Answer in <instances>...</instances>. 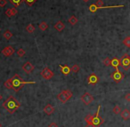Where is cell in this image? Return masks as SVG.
Instances as JSON below:
<instances>
[{
	"mask_svg": "<svg viewBox=\"0 0 130 127\" xmlns=\"http://www.w3.org/2000/svg\"><path fill=\"white\" fill-rule=\"evenodd\" d=\"M3 107L7 112H9L10 114H13L21 107V104L16 100V98H14L13 96H10L3 103Z\"/></svg>",
	"mask_w": 130,
	"mask_h": 127,
	"instance_id": "obj_2",
	"label": "cell"
},
{
	"mask_svg": "<svg viewBox=\"0 0 130 127\" xmlns=\"http://www.w3.org/2000/svg\"><path fill=\"white\" fill-rule=\"evenodd\" d=\"M100 109H101V106H98V109H97L95 115L93 116V118H92V124L94 125L95 126L99 127L101 125H102L104 122V119L102 117H101L99 116V111H100Z\"/></svg>",
	"mask_w": 130,
	"mask_h": 127,
	"instance_id": "obj_5",
	"label": "cell"
},
{
	"mask_svg": "<svg viewBox=\"0 0 130 127\" xmlns=\"http://www.w3.org/2000/svg\"><path fill=\"white\" fill-rule=\"evenodd\" d=\"M28 84H36V82H26L24 81L22 78H21V76H19L18 74H15L13 76V77L8 79L7 81H5L4 85L6 89H12L14 92H19L22 87H23L25 85H28Z\"/></svg>",
	"mask_w": 130,
	"mask_h": 127,
	"instance_id": "obj_1",
	"label": "cell"
},
{
	"mask_svg": "<svg viewBox=\"0 0 130 127\" xmlns=\"http://www.w3.org/2000/svg\"><path fill=\"white\" fill-rule=\"evenodd\" d=\"M64 27H65L64 24H63L61 21H57V22L55 24V29H56L57 31H59V32L63 31V29H64Z\"/></svg>",
	"mask_w": 130,
	"mask_h": 127,
	"instance_id": "obj_16",
	"label": "cell"
},
{
	"mask_svg": "<svg viewBox=\"0 0 130 127\" xmlns=\"http://www.w3.org/2000/svg\"><path fill=\"white\" fill-rule=\"evenodd\" d=\"M22 69H23L27 74H30V73L33 72L34 66L29 62V61H28V62H25L23 64V66H22Z\"/></svg>",
	"mask_w": 130,
	"mask_h": 127,
	"instance_id": "obj_11",
	"label": "cell"
},
{
	"mask_svg": "<svg viewBox=\"0 0 130 127\" xmlns=\"http://www.w3.org/2000/svg\"><path fill=\"white\" fill-rule=\"evenodd\" d=\"M37 0H23V2L26 4L27 5H29V6H31L33 5L34 3H36Z\"/></svg>",
	"mask_w": 130,
	"mask_h": 127,
	"instance_id": "obj_28",
	"label": "cell"
},
{
	"mask_svg": "<svg viewBox=\"0 0 130 127\" xmlns=\"http://www.w3.org/2000/svg\"><path fill=\"white\" fill-rule=\"evenodd\" d=\"M89 0H83V2H85V3H86V2H88Z\"/></svg>",
	"mask_w": 130,
	"mask_h": 127,
	"instance_id": "obj_36",
	"label": "cell"
},
{
	"mask_svg": "<svg viewBox=\"0 0 130 127\" xmlns=\"http://www.w3.org/2000/svg\"><path fill=\"white\" fill-rule=\"evenodd\" d=\"M40 75H41L42 77L44 78V79H46V80H49V79L54 77V76H55L54 75V72L50 69L49 68H45L44 69L40 72Z\"/></svg>",
	"mask_w": 130,
	"mask_h": 127,
	"instance_id": "obj_6",
	"label": "cell"
},
{
	"mask_svg": "<svg viewBox=\"0 0 130 127\" xmlns=\"http://www.w3.org/2000/svg\"><path fill=\"white\" fill-rule=\"evenodd\" d=\"M92 118H93V115L88 114L87 116H86V117H85V121L86 122V124L92 123Z\"/></svg>",
	"mask_w": 130,
	"mask_h": 127,
	"instance_id": "obj_27",
	"label": "cell"
},
{
	"mask_svg": "<svg viewBox=\"0 0 130 127\" xmlns=\"http://www.w3.org/2000/svg\"><path fill=\"white\" fill-rule=\"evenodd\" d=\"M2 99H3V97H2V95H1V94H0V101H2Z\"/></svg>",
	"mask_w": 130,
	"mask_h": 127,
	"instance_id": "obj_35",
	"label": "cell"
},
{
	"mask_svg": "<svg viewBox=\"0 0 130 127\" xmlns=\"http://www.w3.org/2000/svg\"><path fill=\"white\" fill-rule=\"evenodd\" d=\"M81 101H82V102H83L85 105L88 106L89 104H91L92 102H93L94 97L89 93H84L83 95L81 96Z\"/></svg>",
	"mask_w": 130,
	"mask_h": 127,
	"instance_id": "obj_8",
	"label": "cell"
},
{
	"mask_svg": "<svg viewBox=\"0 0 130 127\" xmlns=\"http://www.w3.org/2000/svg\"><path fill=\"white\" fill-rule=\"evenodd\" d=\"M111 79L114 81L115 83H120L124 78V75H123L122 72H120V70H116V71H114L111 75Z\"/></svg>",
	"mask_w": 130,
	"mask_h": 127,
	"instance_id": "obj_7",
	"label": "cell"
},
{
	"mask_svg": "<svg viewBox=\"0 0 130 127\" xmlns=\"http://www.w3.org/2000/svg\"><path fill=\"white\" fill-rule=\"evenodd\" d=\"M120 116H121V118H122L123 120L130 119V111L128 110V109H125L124 110H122V111H121V113H120Z\"/></svg>",
	"mask_w": 130,
	"mask_h": 127,
	"instance_id": "obj_15",
	"label": "cell"
},
{
	"mask_svg": "<svg viewBox=\"0 0 130 127\" xmlns=\"http://www.w3.org/2000/svg\"><path fill=\"white\" fill-rule=\"evenodd\" d=\"M98 82H99V77L97 76L96 74H94V73L91 74L87 77V84H89V85H95Z\"/></svg>",
	"mask_w": 130,
	"mask_h": 127,
	"instance_id": "obj_10",
	"label": "cell"
},
{
	"mask_svg": "<svg viewBox=\"0 0 130 127\" xmlns=\"http://www.w3.org/2000/svg\"><path fill=\"white\" fill-rule=\"evenodd\" d=\"M5 14L7 17H12L13 16V13H12V11H11V8L10 9H7V10L5 11Z\"/></svg>",
	"mask_w": 130,
	"mask_h": 127,
	"instance_id": "obj_29",
	"label": "cell"
},
{
	"mask_svg": "<svg viewBox=\"0 0 130 127\" xmlns=\"http://www.w3.org/2000/svg\"><path fill=\"white\" fill-rule=\"evenodd\" d=\"M72 95H73L72 92L70 91V90H64V91L61 92L60 93L58 94L57 98L62 103H66L72 97Z\"/></svg>",
	"mask_w": 130,
	"mask_h": 127,
	"instance_id": "obj_3",
	"label": "cell"
},
{
	"mask_svg": "<svg viewBox=\"0 0 130 127\" xmlns=\"http://www.w3.org/2000/svg\"><path fill=\"white\" fill-rule=\"evenodd\" d=\"M125 100H127L128 101H130V93H128L125 95Z\"/></svg>",
	"mask_w": 130,
	"mask_h": 127,
	"instance_id": "obj_32",
	"label": "cell"
},
{
	"mask_svg": "<svg viewBox=\"0 0 130 127\" xmlns=\"http://www.w3.org/2000/svg\"><path fill=\"white\" fill-rule=\"evenodd\" d=\"M120 66L125 71L128 70L130 68V55L128 53L124 54L120 59Z\"/></svg>",
	"mask_w": 130,
	"mask_h": 127,
	"instance_id": "obj_4",
	"label": "cell"
},
{
	"mask_svg": "<svg viewBox=\"0 0 130 127\" xmlns=\"http://www.w3.org/2000/svg\"><path fill=\"white\" fill-rule=\"evenodd\" d=\"M123 44H124V45H126L127 47L130 48V36H127V37L123 40Z\"/></svg>",
	"mask_w": 130,
	"mask_h": 127,
	"instance_id": "obj_23",
	"label": "cell"
},
{
	"mask_svg": "<svg viewBox=\"0 0 130 127\" xmlns=\"http://www.w3.org/2000/svg\"><path fill=\"white\" fill-rule=\"evenodd\" d=\"M111 66H112L116 70H119V67L120 66V59H118V58H113V59H111Z\"/></svg>",
	"mask_w": 130,
	"mask_h": 127,
	"instance_id": "obj_14",
	"label": "cell"
},
{
	"mask_svg": "<svg viewBox=\"0 0 130 127\" xmlns=\"http://www.w3.org/2000/svg\"><path fill=\"white\" fill-rule=\"evenodd\" d=\"M1 126H2V125H1V124H0V127H1Z\"/></svg>",
	"mask_w": 130,
	"mask_h": 127,
	"instance_id": "obj_37",
	"label": "cell"
},
{
	"mask_svg": "<svg viewBox=\"0 0 130 127\" xmlns=\"http://www.w3.org/2000/svg\"><path fill=\"white\" fill-rule=\"evenodd\" d=\"M112 111H113V113H114L115 115H119L121 113V109H120V107L119 106V105H116V106L113 108Z\"/></svg>",
	"mask_w": 130,
	"mask_h": 127,
	"instance_id": "obj_22",
	"label": "cell"
},
{
	"mask_svg": "<svg viewBox=\"0 0 130 127\" xmlns=\"http://www.w3.org/2000/svg\"><path fill=\"white\" fill-rule=\"evenodd\" d=\"M1 52H2L3 55H5V57H10V56H12V55L14 53V49H13V46L9 45V46L5 47V48L1 51Z\"/></svg>",
	"mask_w": 130,
	"mask_h": 127,
	"instance_id": "obj_9",
	"label": "cell"
},
{
	"mask_svg": "<svg viewBox=\"0 0 130 127\" xmlns=\"http://www.w3.org/2000/svg\"><path fill=\"white\" fill-rule=\"evenodd\" d=\"M26 30L29 32V33H32V32H34V30H35V27H34L32 24H29V25L26 27Z\"/></svg>",
	"mask_w": 130,
	"mask_h": 127,
	"instance_id": "obj_25",
	"label": "cell"
},
{
	"mask_svg": "<svg viewBox=\"0 0 130 127\" xmlns=\"http://www.w3.org/2000/svg\"><path fill=\"white\" fill-rule=\"evenodd\" d=\"M86 127H97V126H95L94 125H93L92 123H89V124H86Z\"/></svg>",
	"mask_w": 130,
	"mask_h": 127,
	"instance_id": "obj_34",
	"label": "cell"
},
{
	"mask_svg": "<svg viewBox=\"0 0 130 127\" xmlns=\"http://www.w3.org/2000/svg\"><path fill=\"white\" fill-rule=\"evenodd\" d=\"M44 112L46 115L50 116V115H52L53 113L55 112V107H53L52 105H50V104H47L44 108Z\"/></svg>",
	"mask_w": 130,
	"mask_h": 127,
	"instance_id": "obj_13",
	"label": "cell"
},
{
	"mask_svg": "<svg viewBox=\"0 0 130 127\" xmlns=\"http://www.w3.org/2000/svg\"><path fill=\"white\" fill-rule=\"evenodd\" d=\"M9 2L13 5H14V7H17L23 2V0H9Z\"/></svg>",
	"mask_w": 130,
	"mask_h": 127,
	"instance_id": "obj_19",
	"label": "cell"
},
{
	"mask_svg": "<svg viewBox=\"0 0 130 127\" xmlns=\"http://www.w3.org/2000/svg\"><path fill=\"white\" fill-rule=\"evenodd\" d=\"M111 60L110 59V58H105L103 60V61H102V63H103V65L105 66V67H109V66H111Z\"/></svg>",
	"mask_w": 130,
	"mask_h": 127,
	"instance_id": "obj_24",
	"label": "cell"
},
{
	"mask_svg": "<svg viewBox=\"0 0 130 127\" xmlns=\"http://www.w3.org/2000/svg\"><path fill=\"white\" fill-rule=\"evenodd\" d=\"M6 5V0H0V7H3Z\"/></svg>",
	"mask_w": 130,
	"mask_h": 127,
	"instance_id": "obj_31",
	"label": "cell"
},
{
	"mask_svg": "<svg viewBox=\"0 0 130 127\" xmlns=\"http://www.w3.org/2000/svg\"><path fill=\"white\" fill-rule=\"evenodd\" d=\"M3 36H4L6 40H9V39L12 38L13 34H12V32H11L10 30H6V31H5V33L3 34Z\"/></svg>",
	"mask_w": 130,
	"mask_h": 127,
	"instance_id": "obj_18",
	"label": "cell"
},
{
	"mask_svg": "<svg viewBox=\"0 0 130 127\" xmlns=\"http://www.w3.org/2000/svg\"><path fill=\"white\" fill-rule=\"evenodd\" d=\"M68 21H69V23L71 24V25H75V24H77V22H78V19H77L76 16L73 15L68 20Z\"/></svg>",
	"mask_w": 130,
	"mask_h": 127,
	"instance_id": "obj_20",
	"label": "cell"
},
{
	"mask_svg": "<svg viewBox=\"0 0 130 127\" xmlns=\"http://www.w3.org/2000/svg\"><path fill=\"white\" fill-rule=\"evenodd\" d=\"M11 11H12V13H13V16L16 15L17 13H18V11L16 10V8L15 7H13V8H11Z\"/></svg>",
	"mask_w": 130,
	"mask_h": 127,
	"instance_id": "obj_30",
	"label": "cell"
},
{
	"mask_svg": "<svg viewBox=\"0 0 130 127\" xmlns=\"http://www.w3.org/2000/svg\"><path fill=\"white\" fill-rule=\"evenodd\" d=\"M70 69H71V72H73V73H78V71L80 70V67H79V66H78V64H74V65L72 66V67H71V68H70Z\"/></svg>",
	"mask_w": 130,
	"mask_h": 127,
	"instance_id": "obj_21",
	"label": "cell"
},
{
	"mask_svg": "<svg viewBox=\"0 0 130 127\" xmlns=\"http://www.w3.org/2000/svg\"><path fill=\"white\" fill-rule=\"evenodd\" d=\"M17 55H18L19 57H23L24 55H25V50L22 49V48L18 49V51H17Z\"/></svg>",
	"mask_w": 130,
	"mask_h": 127,
	"instance_id": "obj_26",
	"label": "cell"
},
{
	"mask_svg": "<svg viewBox=\"0 0 130 127\" xmlns=\"http://www.w3.org/2000/svg\"><path fill=\"white\" fill-rule=\"evenodd\" d=\"M38 27H39V29L42 30V31H45V30H46V29H48V25H47V23L46 22V21H42V22H40Z\"/></svg>",
	"mask_w": 130,
	"mask_h": 127,
	"instance_id": "obj_17",
	"label": "cell"
},
{
	"mask_svg": "<svg viewBox=\"0 0 130 127\" xmlns=\"http://www.w3.org/2000/svg\"><path fill=\"white\" fill-rule=\"evenodd\" d=\"M47 127H58V125H56L55 123H51V124H50Z\"/></svg>",
	"mask_w": 130,
	"mask_h": 127,
	"instance_id": "obj_33",
	"label": "cell"
},
{
	"mask_svg": "<svg viewBox=\"0 0 130 127\" xmlns=\"http://www.w3.org/2000/svg\"><path fill=\"white\" fill-rule=\"evenodd\" d=\"M59 68H60V71L62 72V74L65 76L69 75L71 72V69L68 65H59Z\"/></svg>",
	"mask_w": 130,
	"mask_h": 127,
	"instance_id": "obj_12",
	"label": "cell"
}]
</instances>
